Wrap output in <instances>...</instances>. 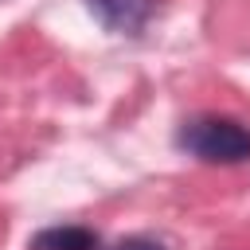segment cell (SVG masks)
Masks as SVG:
<instances>
[{
	"label": "cell",
	"instance_id": "obj_1",
	"mask_svg": "<svg viewBox=\"0 0 250 250\" xmlns=\"http://www.w3.org/2000/svg\"><path fill=\"white\" fill-rule=\"evenodd\" d=\"M180 148L207 164H242L250 160V129L234 117H191L180 125Z\"/></svg>",
	"mask_w": 250,
	"mask_h": 250
},
{
	"label": "cell",
	"instance_id": "obj_2",
	"mask_svg": "<svg viewBox=\"0 0 250 250\" xmlns=\"http://www.w3.org/2000/svg\"><path fill=\"white\" fill-rule=\"evenodd\" d=\"M90 12H98V20L109 27V31H121V35H137L160 8V0H86Z\"/></svg>",
	"mask_w": 250,
	"mask_h": 250
},
{
	"label": "cell",
	"instance_id": "obj_3",
	"mask_svg": "<svg viewBox=\"0 0 250 250\" xmlns=\"http://www.w3.org/2000/svg\"><path fill=\"white\" fill-rule=\"evenodd\" d=\"M27 250H98V234L90 227H78V223L47 227L27 242Z\"/></svg>",
	"mask_w": 250,
	"mask_h": 250
},
{
	"label": "cell",
	"instance_id": "obj_4",
	"mask_svg": "<svg viewBox=\"0 0 250 250\" xmlns=\"http://www.w3.org/2000/svg\"><path fill=\"white\" fill-rule=\"evenodd\" d=\"M109 250H164V242L137 234V238H121V242H117V246H109Z\"/></svg>",
	"mask_w": 250,
	"mask_h": 250
}]
</instances>
